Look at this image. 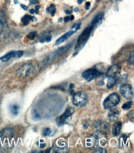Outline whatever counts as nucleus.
Instances as JSON below:
<instances>
[{
    "label": "nucleus",
    "mask_w": 134,
    "mask_h": 153,
    "mask_svg": "<svg viewBox=\"0 0 134 153\" xmlns=\"http://www.w3.org/2000/svg\"><path fill=\"white\" fill-rule=\"evenodd\" d=\"M103 16H104L103 13H100L98 14L97 15H96L93 17V19L92 21V25H93V26H95L96 24L100 23V22L101 21V19H103Z\"/></svg>",
    "instance_id": "obj_16"
},
{
    "label": "nucleus",
    "mask_w": 134,
    "mask_h": 153,
    "mask_svg": "<svg viewBox=\"0 0 134 153\" xmlns=\"http://www.w3.org/2000/svg\"><path fill=\"white\" fill-rule=\"evenodd\" d=\"M90 2L86 3V6H85V9H86V10H88L90 9Z\"/></svg>",
    "instance_id": "obj_31"
},
{
    "label": "nucleus",
    "mask_w": 134,
    "mask_h": 153,
    "mask_svg": "<svg viewBox=\"0 0 134 153\" xmlns=\"http://www.w3.org/2000/svg\"><path fill=\"white\" fill-rule=\"evenodd\" d=\"M20 6L22 7V8L24 10H27L28 9V7L27 6H25L24 5H22V4H21L20 5Z\"/></svg>",
    "instance_id": "obj_33"
},
{
    "label": "nucleus",
    "mask_w": 134,
    "mask_h": 153,
    "mask_svg": "<svg viewBox=\"0 0 134 153\" xmlns=\"http://www.w3.org/2000/svg\"><path fill=\"white\" fill-rule=\"evenodd\" d=\"M132 103L133 102L132 101H130V102H128L125 103L124 105H122V108L124 109V110H128V109H130V108H131Z\"/></svg>",
    "instance_id": "obj_21"
},
{
    "label": "nucleus",
    "mask_w": 134,
    "mask_h": 153,
    "mask_svg": "<svg viewBox=\"0 0 134 153\" xmlns=\"http://www.w3.org/2000/svg\"><path fill=\"white\" fill-rule=\"evenodd\" d=\"M128 118L132 122H133V110L130 112L128 114Z\"/></svg>",
    "instance_id": "obj_27"
},
{
    "label": "nucleus",
    "mask_w": 134,
    "mask_h": 153,
    "mask_svg": "<svg viewBox=\"0 0 134 153\" xmlns=\"http://www.w3.org/2000/svg\"><path fill=\"white\" fill-rule=\"evenodd\" d=\"M51 133V130H50V128H45L44 130H43V136H49L50 134Z\"/></svg>",
    "instance_id": "obj_23"
},
{
    "label": "nucleus",
    "mask_w": 134,
    "mask_h": 153,
    "mask_svg": "<svg viewBox=\"0 0 134 153\" xmlns=\"http://www.w3.org/2000/svg\"><path fill=\"white\" fill-rule=\"evenodd\" d=\"M6 24V18L5 14L3 11H0V31L4 27Z\"/></svg>",
    "instance_id": "obj_18"
},
{
    "label": "nucleus",
    "mask_w": 134,
    "mask_h": 153,
    "mask_svg": "<svg viewBox=\"0 0 134 153\" xmlns=\"http://www.w3.org/2000/svg\"><path fill=\"white\" fill-rule=\"evenodd\" d=\"M96 129L101 134H106L110 132V125L106 122L99 121L96 123Z\"/></svg>",
    "instance_id": "obj_9"
},
{
    "label": "nucleus",
    "mask_w": 134,
    "mask_h": 153,
    "mask_svg": "<svg viewBox=\"0 0 134 153\" xmlns=\"http://www.w3.org/2000/svg\"><path fill=\"white\" fill-rule=\"evenodd\" d=\"M19 3V1H18V0H14V3L15 4H17V3Z\"/></svg>",
    "instance_id": "obj_44"
},
{
    "label": "nucleus",
    "mask_w": 134,
    "mask_h": 153,
    "mask_svg": "<svg viewBox=\"0 0 134 153\" xmlns=\"http://www.w3.org/2000/svg\"><path fill=\"white\" fill-rule=\"evenodd\" d=\"M79 8H75V9H74V11L75 12H78L79 11Z\"/></svg>",
    "instance_id": "obj_42"
},
{
    "label": "nucleus",
    "mask_w": 134,
    "mask_h": 153,
    "mask_svg": "<svg viewBox=\"0 0 134 153\" xmlns=\"http://www.w3.org/2000/svg\"><path fill=\"white\" fill-rule=\"evenodd\" d=\"M127 78H128L127 75H125V74H124V75H122V76H121L119 78L118 81H119V82H123L126 81H127Z\"/></svg>",
    "instance_id": "obj_22"
},
{
    "label": "nucleus",
    "mask_w": 134,
    "mask_h": 153,
    "mask_svg": "<svg viewBox=\"0 0 134 153\" xmlns=\"http://www.w3.org/2000/svg\"><path fill=\"white\" fill-rule=\"evenodd\" d=\"M64 19L65 22H68L71 20V17H70V16H67L66 17H64Z\"/></svg>",
    "instance_id": "obj_32"
},
{
    "label": "nucleus",
    "mask_w": 134,
    "mask_h": 153,
    "mask_svg": "<svg viewBox=\"0 0 134 153\" xmlns=\"http://www.w3.org/2000/svg\"><path fill=\"white\" fill-rule=\"evenodd\" d=\"M97 136L92 135L86 139V146L88 148H93L97 143Z\"/></svg>",
    "instance_id": "obj_12"
},
{
    "label": "nucleus",
    "mask_w": 134,
    "mask_h": 153,
    "mask_svg": "<svg viewBox=\"0 0 134 153\" xmlns=\"http://www.w3.org/2000/svg\"><path fill=\"white\" fill-rule=\"evenodd\" d=\"M120 72H121V68L119 67L118 65H114L108 70L106 73V78H109V77L116 78V76L120 73Z\"/></svg>",
    "instance_id": "obj_10"
},
{
    "label": "nucleus",
    "mask_w": 134,
    "mask_h": 153,
    "mask_svg": "<svg viewBox=\"0 0 134 153\" xmlns=\"http://www.w3.org/2000/svg\"><path fill=\"white\" fill-rule=\"evenodd\" d=\"M88 102V96L83 91H79L74 94L72 97V103L76 107H82L85 106Z\"/></svg>",
    "instance_id": "obj_1"
},
{
    "label": "nucleus",
    "mask_w": 134,
    "mask_h": 153,
    "mask_svg": "<svg viewBox=\"0 0 134 153\" xmlns=\"http://www.w3.org/2000/svg\"><path fill=\"white\" fill-rule=\"evenodd\" d=\"M30 14H34L35 13V10H34V9H30Z\"/></svg>",
    "instance_id": "obj_37"
},
{
    "label": "nucleus",
    "mask_w": 134,
    "mask_h": 153,
    "mask_svg": "<svg viewBox=\"0 0 134 153\" xmlns=\"http://www.w3.org/2000/svg\"><path fill=\"white\" fill-rule=\"evenodd\" d=\"M65 12H66V13H67V14H71V13H72V11H65Z\"/></svg>",
    "instance_id": "obj_38"
},
{
    "label": "nucleus",
    "mask_w": 134,
    "mask_h": 153,
    "mask_svg": "<svg viewBox=\"0 0 134 153\" xmlns=\"http://www.w3.org/2000/svg\"><path fill=\"white\" fill-rule=\"evenodd\" d=\"M101 75L102 73L98 70L97 69L90 68L83 73L82 77L88 81H91L94 79L99 77Z\"/></svg>",
    "instance_id": "obj_4"
},
{
    "label": "nucleus",
    "mask_w": 134,
    "mask_h": 153,
    "mask_svg": "<svg viewBox=\"0 0 134 153\" xmlns=\"http://www.w3.org/2000/svg\"><path fill=\"white\" fill-rule=\"evenodd\" d=\"M70 17H71V20H74V16H70Z\"/></svg>",
    "instance_id": "obj_43"
},
{
    "label": "nucleus",
    "mask_w": 134,
    "mask_h": 153,
    "mask_svg": "<svg viewBox=\"0 0 134 153\" xmlns=\"http://www.w3.org/2000/svg\"><path fill=\"white\" fill-rule=\"evenodd\" d=\"M24 52L23 51H11L7 54H6L5 55L3 56L2 57L0 58V60L3 62H6V61H9L11 58H20L24 55Z\"/></svg>",
    "instance_id": "obj_8"
},
{
    "label": "nucleus",
    "mask_w": 134,
    "mask_h": 153,
    "mask_svg": "<svg viewBox=\"0 0 134 153\" xmlns=\"http://www.w3.org/2000/svg\"><path fill=\"white\" fill-rule=\"evenodd\" d=\"M34 115H35V116H36V118H40V116L38 115V114L35 111H34Z\"/></svg>",
    "instance_id": "obj_35"
},
{
    "label": "nucleus",
    "mask_w": 134,
    "mask_h": 153,
    "mask_svg": "<svg viewBox=\"0 0 134 153\" xmlns=\"http://www.w3.org/2000/svg\"><path fill=\"white\" fill-rule=\"evenodd\" d=\"M36 35H37V32H30L29 34L28 35L27 38L29 40H34L35 38Z\"/></svg>",
    "instance_id": "obj_25"
},
{
    "label": "nucleus",
    "mask_w": 134,
    "mask_h": 153,
    "mask_svg": "<svg viewBox=\"0 0 134 153\" xmlns=\"http://www.w3.org/2000/svg\"><path fill=\"white\" fill-rule=\"evenodd\" d=\"M129 63L130 64V65H133V63H134V55H133V52L132 53V54H130V55L129 57Z\"/></svg>",
    "instance_id": "obj_26"
},
{
    "label": "nucleus",
    "mask_w": 134,
    "mask_h": 153,
    "mask_svg": "<svg viewBox=\"0 0 134 153\" xmlns=\"http://www.w3.org/2000/svg\"><path fill=\"white\" fill-rule=\"evenodd\" d=\"M14 130L12 128H5L0 132V140H4L6 138H11L13 136Z\"/></svg>",
    "instance_id": "obj_11"
},
{
    "label": "nucleus",
    "mask_w": 134,
    "mask_h": 153,
    "mask_svg": "<svg viewBox=\"0 0 134 153\" xmlns=\"http://www.w3.org/2000/svg\"><path fill=\"white\" fill-rule=\"evenodd\" d=\"M74 32H75V31H71L67 32V33L63 35L62 37H61L60 38H59L57 40V41L56 42V45H58L61 44V43H62L66 41L67 39L69 38L71 35H72V34H74Z\"/></svg>",
    "instance_id": "obj_15"
},
{
    "label": "nucleus",
    "mask_w": 134,
    "mask_h": 153,
    "mask_svg": "<svg viewBox=\"0 0 134 153\" xmlns=\"http://www.w3.org/2000/svg\"><path fill=\"white\" fill-rule=\"evenodd\" d=\"M72 116V112L71 109H67L64 112V114L57 117L56 120V122L58 126H62L65 125L67 122H68L71 120Z\"/></svg>",
    "instance_id": "obj_6"
},
{
    "label": "nucleus",
    "mask_w": 134,
    "mask_h": 153,
    "mask_svg": "<svg viewBox=\"0 0 134 153\" xmlns=\"http://www.w3.org/2000/svg\"><path fill=\"white\" fill-rule=\"evenodd\" d=\"M29 1H30V4H32V5H36L38 3L37 0H29Z\"/></svg>",
    "instance_id": "obj_30"
},
{
    "label": "nucleus",
    "mask_w": 134,
    "mask_h": 153,
    "mask_svg": "<svg viewBox=\"0 0 134 153\" xmlns=\"http://www.w3.org/2000/svg\"><path fill=\"white\" fill-rule=\"evenodd\" d=\"M40 8V6H39V5H38V6H36V7H35L36 10H38V9H39V8Z\"/></svg>",
    "instance_id": "obj_40"
},
{
    "label": "nucleus",
    "mask_w": 134,
    "mask_h": 153,
    "mask_svg": "<svg viewBox=\"0 0 134 153\" xmlns=\"http://www.w3.org/2000/svg\"><path fill=\"white\" fill-rule=\"evenodd\" d=\"M74 87V84H70V86H69V88H70V89H73V87Z\"/></svg>",
    "instance_id": "obj_36"
},
{
    "label": "nucleus",
    "mask_w": 134,
    "mask_h": 153,
    "mask_svg": "<svg viewBox=\"0 0 134 153\" xmlns=\"http://www.w3.org/2000/svg\"><path fill=\"white\" fill-rule=\"evenodd\" d=\"M120 102V97L117 94H111L103 102V107L105 109H111L116 105Z\"/></svg>",
    "instance_id": "obj_2"
},
{
    "label": "nucleus",
    "mask_w": 134,
    "mask_h": 153,
    "mask_svg": "<svg viewBox=\"0 0 134 153\" xmlns=\"http://www.w3.org/2000/svg\"><path fill=\"white\" fill-rule=\"evenodd\" d=\"M119 91H120L122 96L124 97L126 99H132L133 97V92L132 89V87L127 84H124L120 86L119 88Z\"/></svg>",
    "instance_id": "obj_5"
},
{
    "label": "nucleus",
    "mask_w": 134,
    "mask_h": 153,
    "mask_svg": "<svg viewBox=\"0 0 134 153\" xmlns=\"http://www.w3.org/2000/svg\"><path fill=\"white\" fill-rule=\"evenodd\" d=\"M122 123L120 122H117L115 123L113 126V129H112V133H113V136H118L121 133V128H122Z\"/></svg>",
    "instance_id": "obj_14"
},
{
    "label": "nucleus",
    "mask_w": 134,
    "mask_h": 153,
    "mask_svg": "<svg viewBox=\"0 0 134 153\" xmlns=\"http://www.w3.org/2000/svg\"><path fill=\"white\" fill-rule=\"evenodd\" d=\"M111 1H116V0H111Z\"/></svg>",
    "instance_id": "obj_47"
},
{
    "label": "nucleus",
    "mask_w": 134,
    "mask_h": 153,
    "mask_svg": "<svg viewBox=\"0 0 134 153\" xmlns=\"http://www.w3.org/2000/svg\"><path fill=\"white\" fill-rule=\"evenodd\" d=\"M51 148H49V149H48V151H46V152H50V150H51Z\"/></svg>",
    "instance_id": "obj_46"
},
{
    "label": "nucleus",
    "mask_w": 134,
    "mask_h": 153,
    "mask_svg": "<svg viewBox=\"0 0 134 153\" xmlns=\"http://www.w3.org/2000/svg\"><path fill=\"white\" fill-rule=\"evenodd\" d=\"M19 106L16 104L11 105L10 106L11 112L14 115H17L18 114V113H19Z\"/></svg>",
    "instance_id": "obj_19"
},
{
    "label": "nucleus",
    "mask_w": 134,
    "mask_h": 153,
    "mask_svg": "<svg viewBox=\"0 0 134 153\" xmlns=\"http://www.w3.org/2000/svg\"><path fill=\"white\" fill-rule=\"evenodd\" d=\"M119 115H120V112L116 109H112L110 112L109 114H108V118L111 122H114L117 120Z\"/></svg>",
    "instance_id": "obj_13"
},
{
    "label": "nucleus",
    "mask_w": 134,
    "mask_h": 153,
    "mask_svg": "<svg viewBox=\"0 0 134 153\" xmlns=\"http://www.w3.org/2000/svg\"><path fill=\"white\" fill-rule=\"evenodd\" d=\"M50 13H51V16H54L55 14V13H56V7L55 6V5H51L50 6Z\"/></svg>",
    "instance_id": "obj_24"
},
{
    "label": "nucleus",
    "mask_w": 134,
    "mask_h": 153,
    "mask_svg": "<svg viewBox=\"0 0 134 153\" xmlns=\"http://www.w3.org/2000/svg\"><path fill=\"white\" fill-rule=\"evenodd\" d=\"M31 17L32 16H30L29 15L26 14V15H25L22 18V22L23 24L25 25H27L31 21Z\"/></svg>",
    "instance_id": "obj_20"
},
{
    "label": "nucleus",
    "mask_w": 134,
    "mask_h": 153,
    "mask_svg": "<svg viewBox=\"0 0 134 153\" xmlns=\"http://www.w3.org/2000/svg\"><path fill=\"white\" fill-rule=\"evenodd\" d=\"M107 151L105 150L103 148H100L98 149V150H96L95 151V152H106Z\"/></svg>",
    "instance_id": "obj_28"
},
{
    "label": "nucleus",
    "mask_w": 134,
    "mask_h": 153,
    "mask_svg": "<svg viewBox=\"0 0 134 153\" xmlns=\"http://www.w3.org/2000/svg\"><path fill=\"white\" fill-rule=\"evenodd\" d=\"M51 36H47L46 37H45V41L47 42H49L51 41Z\"/></svg>",
    "instance_id": "obj_29"
},
{
    "label": "nucleus",
    "mask_w": 134,
    "mask_h": 153,
    "mask_svg": "<svg viewBox=\"0 0 134 153\" xmlns=\"http://www.w3.org/2000/svg\"><path fill=\"white\" fill-rule=\"evenodd\" d=\"M34 71L33 65L30 63H26L21 66L18 69L16 74L19 78H26L30 76Z\"/></svg>",
    "instance_id": "obj_3"
},
{
    "label": "nucleus",
    "mask_w": 134,
    "mask_h": 153,
    "mask_svg": "<svg viewBox=\"0 0 134 153\" xmlns=\"http://www.w3.org/2000/svg\"><path fill=\"white\" fill-rule=\"evenodd\" d=\"M50 10H51L50 7H48V8L46 9V12H47V13H50Z\"/></svg>",
    "instance_id": "obj_39"
},
{
    "label": "nucleus",
    "mask_w": 134,
    "mask_h": 153,
    "mask_svg": "<svg viewBox=\"0 0 134 153\" xmlns=\"http://www.w3.org/2000/svg\"><path fill=\"white\" fill-rule=\"evenodd\" d=\"M93 27H94V26L93 25H92L90 27H88V28H86L85 29V31L83 32V33L81 35V36H80L78 39L77 47H79L80 48H81L82 45H84L86 42L87 41V39H88L90 34H91V32L92 31V29Z\"/></svg>",
    "instance_id": "obj_7"
},
{
    "label": "nucleus",
    "mask_w": 134,
    "mask_h": 153,
    "mask_svg": "<svg viewBox=\"0 0 134 153\" xmlns=\"http://www.w3.org/2000/svg\"><path fill=\"white\" fill-rule=\"evenodd\" d=\"M108 78V82H107V87L108 88H111L113 87L115 84L117 82V78L115 77H109Z\"/></svg>",
    "instance_id": "obj_17"
},
{
    "label": "nucleus",
    "mask_w": 134,
    "mask_h": 153,
    "mask_svg": "<svg viewBox=\"0 0 134 153\" xmlns=\"http://www.w3.org/2000/svg\"><path fill=\"white\" fill-rule=\"evenodd\" d=\"M63 18H60V19H59V23H61V22H62L63 21Z\"/></svg>",
    "instance_id": "obj_45"
},
{
    "label": "nucleus",
    "mask_w": 134,
    "mask_h": 153,
    "mask_svg": "<svg viewBox=\"0 0 134 153\" xmlns=\"http://www.w3.org/2000/svg\"><path fill=\"white\" fill-rule=\"evenodd\" d=\"M77 2H78V3L79 5H81V4H82V3L83 2V0H78Z\"/></svg>",
    "instance_id": "obj_41"
},
{
    "label": "nucleus",
    "mask_w": 134,
    "mask_h": 153,
    "mask_svg": "<svg viewBox=\"0 0 134 153\" xmlns=\"http://www.w3.org/2000/svg\"><path fill=\"white\" fill-rule=\"evenodd\" d=\"M45 143H41L40 144V148H45Z\"/></svg>",
    "instance_id": "obj_34"
}]
</instances>
